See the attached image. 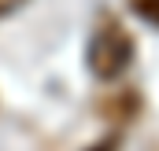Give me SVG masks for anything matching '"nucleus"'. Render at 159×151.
<instances>
[{"mask_svg":"<svg viewBox=\"0 0 159 151\" xmlns=\"http://www.w3.org/2000/svg\"><path fill=\"white\" fill-rule=\"evenodd\" d=\"M133 33L122 26L115 15H104L96 33H93V44H89V67L100 81H115V77L133 63Z\"/></svg>","mask_w":159,"mask_h":151,"instance_id":"1","label":"nucleus"},{"mask_svg":"<svg viewBox=\"0 0 159 151\" xmlns=\"http://www.w3.org/2000/svg\"><path fill=\"white\" fill-rule=\"evenodd\" d=\"M137 111H141V96L137 92H119V96H111V100L100 103V114L107 122H115V125H126Z\"/></svg>","mask_w":159,"mask_h":151,"instance_id":"2","label":"nucleus"},{"mask_svg":"<svg viewBox=\"0 0 159 151\" xmlns=\"http://www.w3.org/2000/svg\"><path fill=\"white\" fill-rule=\"evenodd\" d=\"M129 7H133V15H141L144 22L159 26V0H129Z\"/></svg>","mask_w":159,"mask_h":151,"instance_id":"3","label":"nucleus"},{"mask_svg":"<svg viewBox=\"0 0 159 151\" xmlns=\"http://www.w3.org/2000/svg\"><path fill=\"white\" fill-rule=\"evenodd\" d=\"M85 151H119V133H111V136H104L100 144H93V148H85Z\"/></svg>","mask_w":159,"mask_h":151,"instance_id":"4","label":"nucleus"},{"mask_svg":"<svg viewBox=\"0 0 159 151\" xmlns=\"http://www.w3.org/2000/svg\"><path fill=\"white\" fill-rule=\"evenodd\" d=\"M22 0H0V15H7V11H15Z\"/></svg>","mask_w":159,"mask_h":151,"instance_id":"5","label":"nucleus"}]
</instances>
